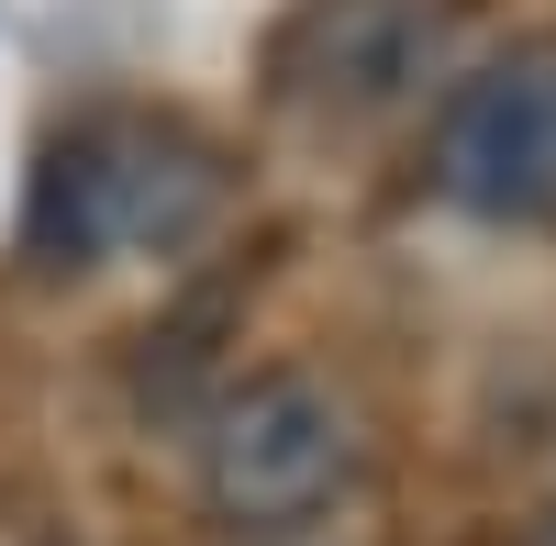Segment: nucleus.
<instances>
[{
	"label": "nucleus",
	"instance_id": "obj_1",
	"mask_svg": "<svg viewBox=\"0 0 556 546\" xmlns=\"http://www.w3.org/2000/svg\"><path fill=\"white\" fill-rule=\"evenodd\" d=\"M223 223V157L156 112H89L34 167V257L45 268H112V257H178Z\"/></svg>",
	"mask_w": 556,
	"mask_h": 546
},
{
	"label": "nucleus",
	"instance_id": "obj_2",
	"mask_svg": "<svg viewBox=\"0 0 556 546\" xmlns=\"http://www.w3.org/2000/svg\"><path fill=\"white\" fill-rule=\"evenodd\" d=\"M356 413L345 390H323L312 369H267L212 413L201 435V502L235 535H301L312 513H334L356 491Z\"/></svg>",
	"mask_w": 556,
	"mask_h": 546
},
{
	"label": "nucleus",
	"instance_id": "obj_3",
	"mask_svg": "<svg viewBox=\"0 0 556 546\" xmlns=\"http://www.w3.org/2000/svg\"><path fill=\"white\" fill-rule=\"evenodd\" d=\"M434 190L479 223L556 212V34L479 57L434 112Z\"/></svg>",
	"mask_w": 556,
	"mask_h": 546
},
{
	"label": "nucleus",
	"instance_id": "obj_4",
	"mask_svg": "<svg viewBox=\"0 0 556 546\" xmlns=\"http://www.w3.org/2000/svg\"><path fill=\"white\" fill-rule=\"evenodd\" d=\"M434 57V12L412 0H312L278 45V78L323 112H390Z\"/></svg>",
	"mask_w": 556,
	"mask_h": 546
},
{
	"label": "nucleus",
	"instance_id": "obj_5",
	"mask_svg": "<svg viewBox=\"0 0 556 546\" xmlns=\"http://www.w3.org/2000/svg\"><path fill=\"white\" fill-rule=\"evenodd\" d=\"M534 546H556V513H545V524H534Z\"/></svg>",
	"mask_w": 556,
	"mask_h": 546
}]
</instances>
